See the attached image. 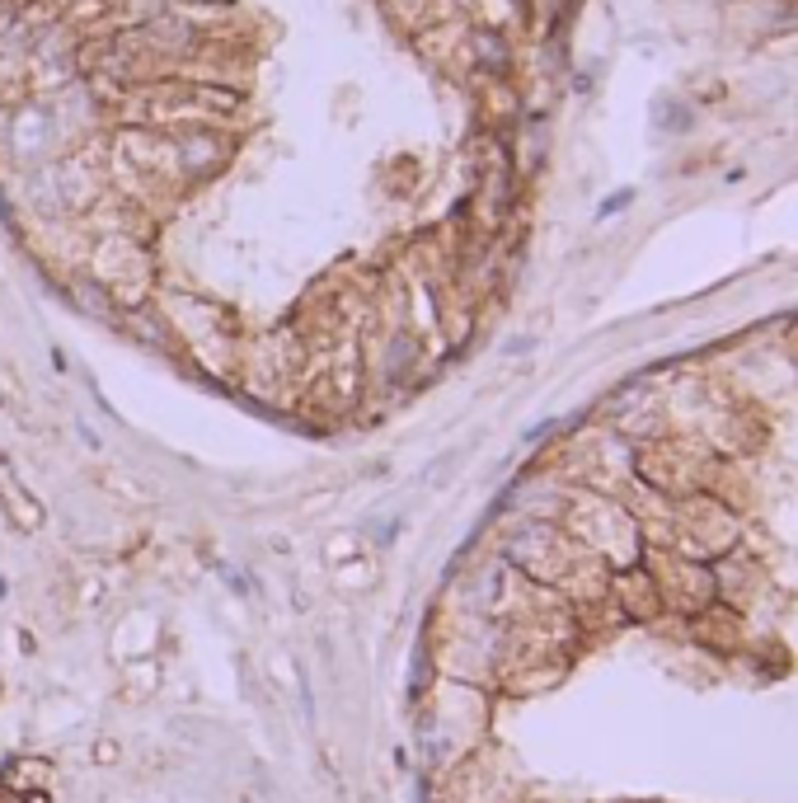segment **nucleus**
Masks as SVG:
<instances>
[{
  "label": "nucleus",
  "instance_id": "f257e3e1",
  "mask_svg": "<svg viewBox=\"0 0 798 803\" xmlns=\"http://www.w3.org/2000/svg\"><path fill=\"white\" fill-rule=\"evenodd\" d=\"M85 273L118 310H146L155 301V259L141 235H90Z\"/></svg>",
  "mask_w": 798,
  "mask_h": 803
},
{
  "label": "nucleus",
  "instance_id": "f03ea898",
  "mask_svg": "<svg viewBox=\"0 0 798 803\" xmlns=\"http://www.w3.org/2000/svg\"><path fill=\"white\" fill-rule=\"evenodd\" d=\"M0 494H5V503H10V512H15V522L24 526V531H33V526L43 522V508H38V503L29 498V489H19L15 479H10V484H5Z\"/></svg>",
  "mask_w": 798,
  "mask_h": 803
},
{
  "label": "nucleus",
  "instance_id": "7ed1b4c3",
  "mask_svg": "<svg viewBox=\"0 0 798 803\" xmlns=\"http://www.w3.org/2000/svg\"><path fill=\"white\" fill-rule=\"evenodd\" d=\"M99 479H104L113 494H118V489H123V494H132V503H146V498H151V489H146V484H137V479L127 475V470H104Z\"/></svg>",
  "mask_w": 798,
  "mask_h": 803
},
{
  "label": "nucleus",
  "instance_id": "20e7f679",
  "mask_svg": "<svg viewBox=\"0 0 798 803\" xmlns=\"http://www.w3.org/2000/svg\"><path fill=\"white\" fill-rule=\"evenodd\" d=\"M0 5H5L10 15H19V10H29V5H38V0H0Z\"/></svg>",
  "mask_w": 798,
  "mask_h": 803
}]
</instances>
